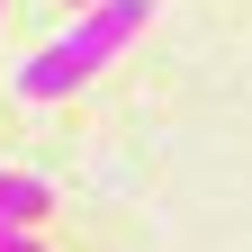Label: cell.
<instances>
[{"label":"cell","instance_id":"1","mask_svg":"<svg viewBox=\"0 0 252 252\" xmlns=\"http://www.w3.org/2000/svg\"><path fill=\"white\" fill-rule=\"evenodd\" d=\"M153 27V0H90V9H72V27H63L54 45H36L18 63V99H72V90L99 72V63H117L126 45H135Z\"/></svg>","mask_w":252,"mask_h":252},{"label":"cell","instance_id":"2","mask_svg":"<svg viewBox=\"0 0 252 252\" xmlns=\"http://www.w3.org/2000/svg\"><path fill=\"white\" fill-rule=\"evenodd\" d=\"M36 216H54V189L36 171H0V225H36Z\"/></svg>","mask_w":252,"mask_h":252},{"label":"cell","instance_id":"3","mask_svg":"<svg viewBox=\"0 0 252 252\" xmlns=\"http://www.w3.org/2000/svg\"><path fill=\"white\" fill-rule=\"evenodd\" d=\"M0 252H45V243H36V225H0Z\"/></svg>","mask_w":252,"mask_h":252},{"label":"cell","instance_id":"4","mask_svg":"<svg viewBox=\"0 0 252 252\" xmlns=\"http://www.w3.org/2000/svg\"><path fill=\"white\" fill-rule=\"evenodd\" d=\"M72 9H90V0H72Z\"/></svg>","mask_w":252,"mask_h":252}]
</instances>
